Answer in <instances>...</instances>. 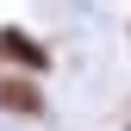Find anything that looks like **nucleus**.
Segmentation results:
<instances>
[{
  "label": "nucleus",
  "instance_id": "1",
  "mask_svg": "<svg viewBox=\"0 0 131 131\" xmlns=\"http://www.w3.org/2000/svg\"><path fill=\"white\" fill-rule=\"evenodd\" d=\"M0 56L25 62V69H44V62H50V56H44V44H38V38H25L19 25H0Z\"/></svg>",
  "mask_w": 131,
  "mask_h": 131
},
{
  "label": "nucleus",
  "instance_id": "2",
  "mask_svg": "<svg viewBox=\"0 0 131 131\" xmlns=\"http://www.w3.org/2000/svg\"><path fill=\"white\" fill-rule=\"evenodd\" d=\"M0 106H6V112H31V119L44 112V100H38L31 81H0Z\"/></svg>",
  "mask_w": 131,
  "mask_h": 131
}]
</instances>
